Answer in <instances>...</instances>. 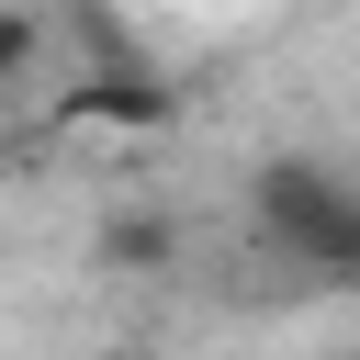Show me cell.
<instances>
[{"label":"cell","mask_w":360,"mask_h":360,"mask_svg":"<svg viewBox=\"0 0 360 360\" xmlns=\"http://www.w3.org/2000/svg\"><path fill=\"white\" fill-rule=\"evenodd\" d=\"M34 45H45V34H34V11H0V90L34 68Z\"/></svg>","instance_id":"277c9868"},{"label":"cell","mask_w":360,"mask_h":360,"mask_svg":"<svg viewBox=\"0 0 360 360\" xmlns=\"http://www.w3.org/2000/svg\"><path fill=\"white\" fill-rule=\"evenodd\" d=\"M68 112H90V124H135V135H146V124H169V90H158L146 68H90V79L68 90Z\"/></svg>","instance_id":"7a4b0ae2"},{"label":"cell","mask_w":360,"mask_h":360,"mask_svg":"<svg viewBox=\"0 0 360 360\" xmlns=\"http://www.w3.org/2000/svg\"><path fill=\"white\" fill-rule=\"evenodd\" d=\"M101 259L112 270H169L180 259V214H112L101 225Z\"/></svg>","instance_id":"3957f363"},{"label":"cell","mask_w":360,"mask_h":360,"mask_svg":"<svg viewBox=\"0 0 360 360\" xmlns=\"http://www.w3.org/2000/svg\"><path fill=\"white\" fill-rule=\"evenodd\" d=\"M248 214H259V236H270L292 270H315V281H360V191H349L338 169H315V158H270V169L248 180Z\"/></svg>","instance_id":"6da1fadb"}]
</instances>
